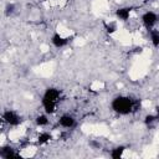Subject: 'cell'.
<instances>
[{
  "mask_svg": "<svg viewBox=\"0 0 159 159\" xmlns=\"http://www.w3.org/2000/svg\"><path fill=\"white\" fill-rule=\"evenodd\" d=\"M68 42H70V39L63 37V36H62L61 34H58V32H55V34L51 36V43H52L56 48H62V47H65Z\"/></svg>",
  "mask_w": 159,
  "mask_h": 159,
  "instance_id": "obj_5",
  "label": "cell"
},
{
  "mask_svg": "<svg viewBox=\"0 0 159 159\" xmlns=\"http://www.w3.org/2000/svg\"><path fill=\"white\" fill-rule=\"evenodd\" d=\"M142 22L145 29L152 30L154 27V25L158 22V15L154 11H145L142 15Z\"/></svg>",
  "mask_w": 159,
  "mask_h": 159,
  "instance_id": "obj_4",
  "label": "cell"
},
{
  "mask_svg": "<svg viewBox=\"0 0 159 159\" xmlns=\"http://www.w3.org/2000/svg\"><path fill=\"white\" fill-rule=\"evenodd\" d=\"M158 21H159V15H158Z\"/></svg>",
  "mask_w": 159,
  "mask_h": 159,
  "instance_id": "obj_16",
  "label": "cell"
},
{
  "mask_svg": "<svg viewBox=\"0 0 159 159\" xmlns=\"http://www.w3.org/2000/svg\"><path fill=\"white\" fill-rule=\"evenodd\" d=\"M2 119H4L5 123H7L9 125H12V127H17V125L21 124V122H22L21 117H20L15 111H12V109H6V111H4V113H2Z\"/></svg>",
  "mask_w": 159,
  "mask_h": 159,
  "instance_id": "obj_3",
  "label": "cell"
},
{
  "mask_svg": "<svg viewBox=\"0 0 159 159\" xmlns=\"http://www.w3.org/2000/svg\"><path fill=\"white\" fill-rule=\"evenodd\" d=\"M149 34H150V42L154 47H159V30H149Z\"/></svg>",
  "mask_w": 159,
  "mask_h": 159,
  "instance_id": "obj_12",
  "label": "cell"
},
{
  "mask_svg": "<svg viewBox=\"0 0 159 159\" xmlns=\"http://www.w3.org/2000/svg\"><path fill=\"white\" fill-rule=\"evenodd\" d=\"M116 16H117V19H119L120 21H127V20L129 19V16H130V7L124 6V7L117 9Z\"/></svg>",
  "mask_w": 159,
  "mask_h": 159,
  "instance_id": "obj_7",
  "label": "cell"
},
{
  "mask_svg": "<svg viewBox=\"0 0 159 159\" xmlns=\"http://www.w3.org/2000/svg\"><path fill=\"white\" fill-rule=\"evenodd\" d=\"M61 98V91L55 87H48L45 89V93L41 99L43 112L46 114H53L57 109V103Z\"/></svg>",
  "mask_w": 159,
  "mask_h": 159,
  "instance_id": "obj_1",
  "label": "cell"
},
{
  "mask_svg": "<svg viewBox=\"0 0 159 159\" xmlns=\"http://www.w3.org/2000/svg\"><path fill=\"white\" fill-rule=\"evenodd\" d=\"M14 4H9L7 6H6V12H12L14 11Z\"/></svg>",
  "mask_w": 159,
  "mask_h": 159,
  "instance_id": "obj_15",
  "label": "cell"
},
{
  "mask_svg": "<svg viewBox=\"0 0 159 159\" xmlns=\"http://www.w3.org/2000/svg\"><path fill=\"white\" fill-rule=\"evenodd\" d=\"M58 124L62 128H73L76 125V119L71 114H62L58 118Z\"/></svg>",
  "mask_w": 159,
  "mask_h": 159,
  "instance_id": "obj_6",
  "label": "cell"
},
{
  "mask_svg": "<svg viewBox=\"0 0 159 159\" xmlns=\"http://www.w3.org/2000/svg\"><path fill=\"white\" fill-rule=\"evenodd\" d=\"M0 155L2 158H10V157H17V153L11 148V147H2L1 148V152H0Z\"/></svg>",
  "mask_w": 159,
  "mask_h": 159,
  "instance_id": "obj_9",
  "label": "cell"
},
{
  "mask_svg": "<svg viewBox=\"0 0 159 159\" xmlns=\"http://www.w3.org/2000/svg\"><path fill=\"white\" fill-rule=\"evenodd\" d=\"M106 29H107V32H109V34H112V32H114V31H116V26H114V25H112V24H111V25H107V26H106Z\"/></svg>",
  "mask_w": 159,
  "mask_h": 159,
  "instance_id": "obj_14",
  "label": "cell"
},
{
  "mask_svg": "<svg viewBox=\"0 0 159 159\" xmlns=\"http://www.w3.org/2000/svg\"><path fill=\"white\" fill-rule=\"evenodd\" d=\"M51 139H52V134L48 133V132H41V133L37 135V143H39L40 145L47 144Z\"/></svg>",
  "mask_w": 159,
  "mask_h": 159,
  "instance_id": "obj_8",
  "label": "cell"
},
{
  "mask_svg": "<svg viewBox=\"0 0 159 159\" xmlns=\"http://www.w3.org/2000/svg\"><path fill=\"white\" fill-rule=\"evenodd\" d=\"M158 119H159V113H157V114H148V116H145L144 123L147 125H149V124H153L154 122H157Z\"/></svg>",
  "mask_w": 159,
  "mask_h": 159,
  "instance_id": "obj_13",
  "label": "cell"
},
{
  "mask_svg": "<svg viewBox=\"0 0 159 159\" xmlns=\"http://www.w3.org/2000/svg\"><path fill=\"white\" fill-rule=\"evenodd\" d=\"M111 108L120 116H127L129 114L133 108H134V103L133 99L128 96H117L112 99L111 102Z\"/></svg>",
  "mask_w": 159,
  "mask_h": 159,
  "instance_id": "obj_2",
  "label": "cell"
},
{
  "mask_svg": "<svg viewBox=\"0 0 159 159\" xmlns=\"http://www.w3.org/2000/svg\"><path fill=\"white\" fill-rule=\"evenodd\" d=\"M124 150H125V147L124 145H118V147H116V148H113L111 150V157L113 159H119V158H122Z\"/></svg>",
  "mask_w": 159,
  "mask_h": 159,
  "instance_id": "obj_10",
  "label": "cell"
},
{
  "mask_svg": "<svg viewBox=\"0 0 159 159\" xmlns=\"http://www.w3.org/2000/svg\"><path fill=\"white\" fill-rule=\"evenodd\" d=\"M48 117H47V114L45 113V114H39L36 118H35V123H36V125L37 127H46L47 124H48Z\"/></svg>",
  "mask_w": 159,
  "mask_h": 159,
  "instance_id": "obj_11",
  "label": "cell"
}]
</instances>
